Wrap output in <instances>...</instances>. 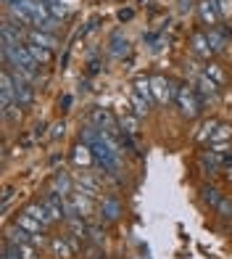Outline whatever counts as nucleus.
<instances>
[{"instance_id": "15", "label": "nucleus", "mask_w": 232, "mask_h": 259, "mask_svg": "<svg viewBox=\"0 0 232 259\" xmlns=\"http://www.w3.org/2000/svg\"><path fill=\"white\" fill-rule=\"evenodd\" d=\"M201 93H203L208 101H214L216 93H219V85H216V82L208 77V74H203V77H201Z\"/></svg>"}, {"instance_id": "13", "label": "nucleus", "mask_w": 232, "mask_h": 259, "mask_svg": "<svg viewBox=\"0 0 232 259\" xmlns=\"http://www.w3.org/2000/svg\"><path fill=\"white\" fill-rule=\"evenodd\" d=\"M74 161L79 164V167H82V164L87 167L90 161H95V156H92V148H90V146H85V143H79V146L74 148Z\"/></svg>"}, {"instance_id": "32", "label": "nucleus", "mask_w": 232, "mask_h": 259, "mask_svg": "<svg viewBox=\"0 0 232 259\" xmlns=\"http://www.w3.org/2000/svg\"><path fill=\"white\" fill-rule=\"evenodd\" d=\"M64 130H66V124L61 122V124H55V127H53V133H50V135H53V138H61V135H64Z\"/></svg>"}, {"instance_id": "24", "label": "nucleus", "mask_w": 232, "mask_h": 259, "mask_svg": "<svg viewBox=\"0 0 232 259\" xmlns=\"http://www.w3.org/2000/svg\"><path fill=\"white\" fill-rule=\"evenodd\" d=\"M122 133H127V135H137V133H140V122H137V116H124V119H122Z\"/></svg>"}, {"instance_id": "22", "label": "nucleus", "mask_w": 232, "mask_h": 259, "mask_svg": "<svg viewBox=\"0 0 232 259\" xmlns=\"http://www.w3.org/2000/svg\"><path fill=\"white\" fill-rule=\"evenodd\" d=\"M206 37H208V45H211V51L214 53H219V51H224V45H227V40L222 37L219 32H214V29H208L206 32Z\"/></svg>"}, {"instance_id": "29", "label": "nucleus", "mask_w": 232, "mask_h": 259, "mask_svg": "<svg viewBox=\"0 0 232 259\" xmlns=\"http://www.w3.org/2000/svg\"><path fill=\"white\" fill-rule=\"evenodd\" d=\"M216 124H219V122H214V119H211V122H206V124L201 127L203 133H201L198 138H201V140H211V135H214V130H216Z\"/></svg>"}, {"instance_id": "10", "label": "nucleus", "mask_w": 232, "mask_h": 259, "mask_svg": "<svg viewBox=\"0 0 232 259\" xmlns=\"http://www.w3.org/2000/svg\"><path fill=\"white\" fill-rule=\"evenodd\" d=\"M198 14H201V19H203V24H216V21L222 19L211 0H203V3H198Z\"/></svg>"}, {"instance_id": "25", "label": "nucleus", "mask_w": 232, "mask_h": 259, "mask_svg": "<svg viewBox=\"0 0 232 259\" xmlns=\"http://www.w3.org/2000/svg\"><path fill=\"white\" fill-rule=\"evenodd\" d=\"M69 228H72V235H77V238H85L87 235V228H85L82 217H69Z\"/></svg>"}, {"instance_id": "6", "label": "nucleus", "mask_w": 232, "mask_h": 259, "mask_svg": "<svg viewBox=\"0 0 232 259\" xmlns=\"http://www.w3.org/2000/svg\"><path fill=\"white\" fill-rule=\"evenodd\" d=\"M27 42H34V45L48 48V51H53L55 45H58V40L53 37V34H50V32H42V29H29V32H27Z\"/></svg>"}, {"instance_id": "5", "label": "nucleus", "mask_w": 232, "mask_h": 259, "mask_svg": "<svg viewBox=\"0 0 232 259\" xmlns=\"http://www.w3.org/2000/svg\"><path fill=\"white\" fill-rule=\"evenodd\" d=\"M150 90H153L156 103L171 101V82H169L166 77H150Z\"/></svg>"}, {"instance_id": "26", "label": "nucleus", "mask_w": 232, "mask_h": 259, "mask_svg": "<svg viewBox=\"0 0 232 259\" xmlns=\"http://www.w3.org/2000/svg\"><path fill=\"white\" fill-rule=\"evenodd\" d=\"M48 11H50V16H53V19H58V21H61V19H69V11H66V6H64V3H58V0L48 6Z\"/></svg>"}, {"instance_id": "21", "label": "nucleus", "mask_w": 232, "mask_h": 259, "mask_svg": "<svg viewBox=\"0 0 232 259\" xmlns=\"http://www.w3.org/2000/svg\"><path fill=\"white\" fill-rule=\"evenodd\" d=\"M8 241H11V243H32V233L21 230V228L16 225V228L8 230Z\"/></svg>"}, {"instance_id": "1", "label": "nucleus", "mask_w": 232, "mask_h": 259, "mask_svg": "<svg viewBox=\"0 0 232 259\" xmlns=\"http://www.w3.org/2000/svg\"><path fill=\"white\" fill-rule=\"evenodd\" d=\"M92 148V156H95V164L103 167L108 175L119 172V164H122V146L116 143V138H111L106 130L100 133V138L90 146Z\"/></svg>"}, {"instance_id": "34", "label": "nucleus", "mask_w": 232, "mask_h": 259, "mask_svg": "<svg viewBox=\"0 0 232 259\" xmlns=\"http://www.w3.org/2000/svg\"><path fill=\"white\" fill-rule=\"evenodd\" d=\"M6 6H14V3H21V0H3Z\"/></svg>"}, {"instance_id": "28", "label": "nucleus", "mask_w": 232, "mask_h": 259, "mask_svg": "<svg viewBox=\"0 0 232 259\" xmlns=\"http://www.w3.org/2000/svg\"><path fill=\"white\" fill-rule=\"evenodd\" d=\"M211 3L216 6V11H219V16H229L232 14V0H211Z\"/></svg>"}, {"instance_id": "33", "label": "nucleus", "mask_w": 232, "mask_h": 259, "mask_svg": "<svg viewBox=\"0 0 232 259\" xmlns=\"http://www.w3.org/2000/svg\"><path fill=\"white\" fill-rule=\"evenodd\" d=\"M45 135V124H37L34 127V138H42Z\"/></svg>"}, {"instance_id": "2", "label": "nucleus", "mask_w": 232, "mask_h": 259, "mask_svg": "<svg viewBox=\"0 0 232 259\" xmlns=\"http://www.w3.org/2000/svg\"><path fill=\"white\" fill-rule=\"evenodd\" d=\"M174 101H177V106H180V114H182V116H188V119H195V116L201 114L198 93H195L190 85L177 88V96H174Z\"/></svg>"}, {"instance_id": "30", "label": "nucleus", "mask_w": 232, "mask_h": 259, "mask_svg": "<svg viewBox=\"0 0 232 259\" xmlns=\"http://www.w3.org/2000/svg\"><path fill=\"white\" fill-rule=\"evenodd\" d=\"M216 209H219V214H222V217H232V201H229V198H222V204H219Z\"/></svg>"}, {"instance_id": "14", "label": "nucleus", "mask_w": 232, "mask_h": 259, "mask_svg": "<svg viewBox=\"0 0 232 259\" xmlns=\"http://www.w3.org/2000/svg\"><path fill=\"white\" fill-rule=\"evenodd\" d=\"M222 198H224V196L219 193V188H214V185H206V188H203V201H206L208 206L216 209L219 204H222Z\"/></svg>"}, {"instance_id": "31", "label": "nucleus", "mask_w": 232, "mask_h": 259, "mask_svg": "<svg viewBox=\"0 0 232 259\" xmlns=\"http://www.w3.org/2000/svg\"><path fill=\"white\" fill-rule=\"evenodd\" d=\"M90 235H92V241H95V246H100L103 241H106V235H103L98 228H92V230H90Z\"/></svg>"}, {"instance_id": "36", "label": "nucleus", "mask_w": 232, "mask_h": 259, "mask_svg": "<svg viewBox=\"0 0 232 259\" xmlns=\"http://www.w3.org/2000/svg\"><path fill=\"white\" fill-rule=\"evenodd\" d=\"M50 3H55V0H45V6H50Z\"/></svg>"}, {"instance_id": "12", "label": "nucleus", "mask_w": 232, "mask_h": 259, "mask_svg": "<svg viewBox=\"0 0 232 259\" xmlns=\"http://www.w3.org/2000/svg\"><path fill=\"white\" fill-rule=\"evenodd\" d=\"M27 51L32 53V58H34V61H37V64H50L53 61V53L48 51V48H40V45H34V42H27Z\"/></svg>"}, {"instance_id": "18", "label": "nucleus", "mask_w": 232, "mask_h": 259, "mask_svg": "<svg viewBox=\"0 0 232 259\" xmlns=\"http://www.w3.org/2000/svg\"><path fill=\"white\" fill-rule=\"evenodd\" d=\"M53 254L55 256H61V259H69V256H72V246H69V241H64V238H53Z\"/></svg>"}, {"instance_id": "4", "label": "nucleus", "mask_w": 232, "mask_h": 259, "mask_svg": "<svg viewBox=\"0 0 232 259\" xmlns=\"http://www.w3.org/2000/svg\"><path fill=\"white\" fill-rule=\"evenodd\" d=\"M24 211H27V214H32V217L37 220L42 228H50L53 222H55L53 211L48 209V204H45V201H32V204H27V209H24Z\"/></svg>"}, {"instance_id": "8", "label": "nucleus", "mask_w": 232, "mask_h": 259, "mask_svg": "<svg viewBox=\"0 0 232 259\" xmlns=\"http://www.w3.org/2000/svg\"><path fill=\"white\" fill-rule=\"evenodd\" d=\"M0 101H3V109L11 103H16V85H14V77L6 69L3 72V88H0Z\"/></svg>"}, {"instance_id": "3", "label": "nucleus", "mask_w": 232, "mask_h": 259, "mask_svg": "<svg viewBox=\"0 0 232 259\" xmlns=\"http://www.w3.org/2000/svg\"><path fill=\"white\" fill-rule=\"evenodd\" d=\"M122 214H124V204H122L119 196H106L100 201V217L106 222H116Z\"/></svg>"}, {"instance_id": "9", "label": "nucleus", "mask_w": 232, "mask_h": 259, "mask_svg": "<svg viewBox=\"0 0 232 259\" xmlns=\"http://www.w3.org/2000/svg\"><path fill=\"white\" fill-rule=\"evenodd\" d=\"M16 225L21 228V230H27V233H32V235H42V225H40V222L37 220H34L32 214H27V211H21V214L16 217Z\"/></svg>"}, {"instance_id": "16", "label": "nucleus", "mask_w": 232, "mask_h": 259, "mask_svg": "<svg viewBox=\"0 0 232 259\" xmlns=\"http://www.w3.org/2000/svg\"><path fill=\"white\" fill-rule=\"evenodd\" d=\"M135 93L153 103V90H150V79H148V77H137V79H135Z\"/></svg>"}, {"instance_id": "11", "label": "nucleus", "mask_w": 232, "mask_h": 259, "mask_svg": "<svg viewBox=\"0 0 232 259\" xmlns=\"http://www.w3.org/2000/svg\"><path fill=\"white\" fill-rule=\"evenodd\" d=\"M74 185L79 188V193H85V196H95V193H98V183L92 180L87 172H82V175H79Z\"/></svg>"}, {"instance_id": "17", "label": "nucleus", "mask_w": 232, "mask_h": 259, "mask_svg": "<svg viewBox=\"0 0 232 259\" xmlns=\"http://www.w3.org/2000/svg\"><path fill=\"white\" fill-rule=\"evenodd\" d=\"M229 135H232V127H229V124H222V122H219L208 143H211V146H216V143H224V140H229Z\"/></svg>"}, {"instance_id": "23", "label": "nucleus", "mask_w": 232, "mask_h": 259, "mask_svg": "<svg viewBox=\"0 0 232 259\" xmlns=\"http://www.w3.org/2000/svg\"><path fill=\"white\" fill-rule=\"evenodd\" d=\"M132 106H135V114H137V116H145V114L150 111V101L143 98V96H137V93L132 96Z\"/></svg>"}, {"instance_id": "7", "label": "nucleus", "mask_w": 232, "mask_h": 259, "mask_svg": "<svg viewBox=\"0 0 232 259\" xmlns=\"http://www.w3.org/2000/svg\"><path fill=\"white\" fill-rule=\"evenodd\" d=\"M53 191H55V193H61L64 198H66V196H72V193H74V180L69 178L64 169H58V172L53 175Z\"/></svg>"}, {"instance_id": "19", "label": "nucleus", "mask_w": 232, "mask_h": 259, "mask_svg": "<svg viewBox=\"0 0 232 259\" xmlns=\"http://www.w3.org/2000/svg\"><path fill=\"white\" fill-rule=\"evenodd\" d=\"M127 51H130V42H127L122 34H113L111 37V53L122 58V56H127Z\"/></svg>"}, {"instance_id": "27", "label": "nucleus", "mask_w": 232, "mask_h": 259, "mask_svg": "<svg viewBox=\"0 0 232 259\" xmlns=\"http://www.w3.org/2000/svg\"><path fill=\"white\" fill-rule=\"evenodd\" d=\"M206 74L211 77L216 85H224V72H222V69H219L216 64H208V66H206Z\"/></svg>"}, {"instance_id": "20", "label": "nucleus", "mask_w": 232, "mask_h": 259, "mask_svg": "<svg viewBox=\"0 0 232 259\" xmlns=\"http://www.w3.org/2000/svg\"><path fill=\"white\" fill-rule=\"evenodd\" d=\"M193 48H195V53H201V56L214 53V51H211V45H208V37H206L203 32H198V34L193 37Z\"/></svg>"}, {"instance_id": "35", "label": "nucleus", "mask_w": 232, "mask_h": 259, "mask_svg": "<svg viewBox=\"0 0 232 259\" xmlns=\"http://www.w3.org/2000/svg\"><path fill=\"white\" fill-rule=\"evenodd\" d=\"M3 259H16V256H11V254H3Z\"/></svg>"}]
</instances>
